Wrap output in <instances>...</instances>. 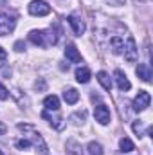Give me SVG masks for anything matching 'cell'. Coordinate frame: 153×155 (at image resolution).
Returning a JSON list of instances; mask_svg holds the SVG:
<instances>
[{
  "mask_svg": "<svg viewBox=\"0 0 153 155\" xmlns=\"http://www.w3.org/2000/svg\"><path fill=\"white\" fill-rule=\"evenodd\" d=\"M29 40L38 45V47H49V45H54L56 43V36L52 31H45V29H40V31H31L29 33Z\"/></svg>",
  "mask_w": 153,
  "mask_h": 155,
  "instance_id": "6da1fadb",
  "label": "cell"
},
{
  "mask_svg": "<svg viewBox=\"0 0 153 155\" xmlns=\"http://www.w3.org/2000/svg\"><path fill=\"white\" fill-rule=\"evenodd\" d=\"M18 130L29 132V139L34 143V146L40 150V155H49V152H47V144H45L43 137L40 135V132L34 128V126H31V124H18ZM38 150H36V152H38Z\"/></svg>",
  "mask_w": 153,
  "mask_h": 155,
  "instance_id": "7a4b0ae2",
  "label": "cell"
},
{
  "mask_svg": "<svg viewBox=\"0 0 153 155\" xmlns=\"http://www.w3.org/2000/svg\"><path fill=\"white\" fill-rule=\"evenodd\" d=\"M124 51V60L128 61V63H133V61H137V58H139V49H137V45H135V40L132 38V36H128L126 40V45L122 47Z\"/></svg>",
  "mask_w": 153,
  "mask_h": 155,
  "instance_id": "3957f363",
  "label": "cell"
},
{
  "mask_svg": "<svg viewBox=\"0 0 153 155\" xmlns=\"http://www.w3.org/2000/svg\"><path fill=\"white\" fill-rule=\"evenodd\" d=\"M29 13L33 16H47L50 13V5L45 0H33L29 4Z\"/></svg>",
  "mask_w": 153,
  "mask_h": 155,
  "instance_id": "277c9868",
  "label": "cell"
},
{
  "mask_svg": "<svg viewBox=\"0 0 153 155\" xmlns=\"http://www.w3.org/2000/svg\"><path fill=\"white\" fill-rule=\"evenodd\" d=\"M150 103H151V96L146 90H139L137 97L133 99V110L135 112H142V110H146L150 107Z\"/></svg>",
  "mask_w": 153,
  "mask_h": 155,
  "instance_id": "5b68a950",
  "label": "cell"
},
{
  "mask_svg": "<svg viewBox=\"0 0 153 155\" xmlns=\"http://www.w3.org/2000/svg\"><path fill=\"white\" fill-rule=\"evenodd\" d=\"M94 117H96L97 123L108 124V123H110V110H108V107H106V105H97V107L94 108Z\"/></svg>",
  "mask_w": 153,
  "mask_h": 155,
  "instance_id": "8992f818",
  "label": "cell"
},
{
  "mask_svg": "<svg viewBox=\"0 0 153 155\" xmlns=\"http://www.w3.org/2000/svg\"><path fill=\"white\" fill-rule=\"evenodd\" d=\"M114 79H115V83H117V88L121 90V92H128L130 88H132V83L128 81V78H126V74L122 72V71H115L114 72Z\"/></svg>",
  "mask_w": 153,
  "mask_h": 155,
  "instance_id": "52a82bcc",
  "label": "cell"
},
{
  "mask_svg": "<svg viewBox=\"0 0 153 155\" xmlns=\"http://www.w3.org/2000/svg\"><path fill=\"white\" fill-rule=\"evenodd\" d=\"M13 29H15V20L0 13V35H9Z\"/></svg>",
  "mask_w": 153,
  "mask_h": 155,
  "instance_id": "ba28073f",
  "label": "cell"
},
{
  "mask_svg": "<svg viewBox=\"0 0 153 155\" xmlns=\"http://www.w3.org/2000/svg\"><path fill=\"white\" fill-rule=\"evenodd\" d=\"M67 20H69V24H70V27H72L74 35L81 36V35L85 33V22H83L81 18H77L76 15H70V16H69Z\"/></svg>",
  "mask_w": 153,
  "mask_h": 155,
  "instance_id": "9c48e42d",
  "label": "cell"
},
{
  "mask_svg": "<svg viewBox=\"0 0 153 155\" xmlns=\"http://www.w3.org/2000/svg\"><path fill=\"white\" fill-rule=\"evenodd\" d=\"M137 76L141 78L142 81H146V83H150L151 81V67L148 65V63H139V67H137Z\"/></svg>",
  "mask_w": 153,
  "mask_h": 155,
  "instance_id": "30bf717a",
  "label": "cell"
},
{
  "mask_svg": "<svg viewBox=\"0 0 153 155\" xmlns=\"http://www.w3.org/2000/svg\"><path fill=\"white\" fill-rule=\"evenodd\" d=\"M65 58H67L70 63H79V61H81V54L77 52V49L72 43L65 47Z\"/></svg>",
  "mask_w": 153,
  "mask_h": 155,
  "instance_id": "8fae6325",
  "label": "cell"
},
{
  "mask_svg": "<svg viewBox=\"0 0 153 155\" xmlns=\"http://www.w3.org/2000/svg\"><path fill=\"white\" fill-rule=\"evenodd\" d=\"M43 107L47 108V110H60V99H58V96H47L45 99H43Z\"/></svg>",
  "mask_w": 153,
  "mask_h": 155,
  "instance_id": "7c38bea8",
  "label": "cell"
},
{
  "mask_svg": "<svg viewBox=\"0 0 153 155\" xmlns=\"http://www.w3.org/2000/svg\"><path fill=\"white\" fill-rule=\"evenodd\" d=\"M97 81L101 83V87H103L105 90H108V92L112 90V79H110V76H108L105 71H99V72H97Z\"/></svg>",
  "mask_w": 153,
  "mask_h": 155,
  "instance_id": "4fadbf2b",
  "label": "cell"
},
{
  "mask_svg": "<svg viewBox=\"0 0 153 155\" xmlns=\"http://www.w3.org/2000/svg\"><path fill=\"white\" fill-rule=\"evenodd\" d=\"M63 99H65L69 105H74V103H77V99H79V92H77L76 88H67V90L63 92Z\"/></svg>",
  "mask_w": 153,
  "mask_h": 155,
  "instance_id": "5bb4252c",
  "label": "cell"
},
{
  "mask_svg": "<svg viewBox=\"0 0 153 155\" xmlns=\"http://www.w3.org/2000/svg\"><path fill=\"white\" fill-rule=\"evenodd\" d=\"M90 78H92V74H90V71H88L86 67H79L76 71V79L79 83H88Z\"/></svg>",
  "mask_w": 153,
  "mask_h": 155,
  "instance_id": "9a60e30c",
  "label": "cell"
},
{
  "mask_svg": "<svg viewBox=\"0 0 153 155\" xmlns=\"http://www.w3.org/2000/svg\"><path fill=\"white\" fill-rule=\"evenodd\" d=\"M132 128H133V132H135L139 137H142V135H146V132H150V128H148L142 121H133Z\"/></svg>",
  "mask_w": 153,
  "mask_h": 155,
  "instance_id": "2e32d148",
  "label": "cell"
},
{
  "mask_svg": "<svg viewBox=\"0 0 153 155\" xmlns=\"http://www.w3.org/2000/svg\"><path fill=\"white\" fill-rule=\"evenodd\" d=\"M86 150H88V153L90 155H103V146L99 144V143H88V146H86Z\"/></svg>",
  "mask_w": 153,
  "mask_h": 155,
  "instance_id": "e0dca14e",
  "label": "cell"
},
{
  "mask_svg": "<svg viewBox=\"0 0 153 155\" xmlns=\"http://www.w3.org/2000/svg\"><path fill=\"white\" fill-rule=\"evenodd\" d=\"M119 148H121V152H126V153H128V152L133 150V143H132L128 137H122V139L119 141Z\"/></svg>",
  "mask_w": 153,
  "mask_h": 155,
  "instance_id": "ac0fdd59",
  "label": "cell"
},
{
  "mask_svg": "<svg viewBox=\"0 0 153 155\" xmlns=\"http://www.w3.org/2000/svg\"><path fill=\"white\" fill-rule=\"evenodd\" d=\"M110 45L114 47V52H115V54H119V52H122L124 41H122L121 38H117V36H115V38H112V40H110Z\"/></svg>",
  "mask_w": 153,
  "mask_h": 155,
  "instance_id": "d6986e66",
  "label": "cell"
},
{
  "mask_svg": "<svg viewBox=\"0 0 153 155\" xmlns=\"http://www.w3.org/2000/svg\"><path fill=\"white\" fill-rule=\"evenodd\" d=\"M16 146H18L20 150L29 148V146H31V141H29V139H22V141H18V143H16Z\"/></svg>",
  "mask_w": 153,
  "mask_h": 155,
  "instance_id": "ffe728a7",
  "label": "cell"
},
{
  "mask_svg": "<svg viewBox=\"0 0 153 155\" xmlns=\"http://www.w3.org/2000/svg\"><path fill=\"white\" fill-rule=\"evenodd\" d=\"M7 97H9V92H7V88L0 83V99H2V101H5Z\"/></svg>",
  "mask_w": 153,
  "mask_h": 155,
  "instance_id": "44dd1931",
  "label": "cell"
},
{
  "mask_svg": "<svg viewBox=\"0 0 153 155\" xmlns=\"http://www.w3.org/2000/svg\"><path fill=\"white\" fill-rule=\"evenodd\" d=\"M5 61H7V52H5V49H0V67H2Z\"/></svg>",
  "mask_w": 153,
  "mask_h": 155,
  "instance_id": "7402d4cb",
  "label": "cell"
},
{
  "mask_svg": "<svg viewBox=\"0 0 153 155\" xmlns=\"http://www.w3.org/2000/svg\"><path fill=\"white\" fill-rule=\"evenodd\" d=\"M15 47H16V51H24V43H22V41H16Z\"/></svg>",
  "mask_w": 153,
  "mask_h": 155,
  "instance_id": "603a6c76",
  "label": "cell"
},
{
  "mask_svg": "<svg viewBox=\"0 0 153 155\" xmlns=\"http://www.w3.org/2000/svg\"><path fill=\"white\" fill-rule=\"evenodd\" d=\"M4 132H5V126H4V124H2V123H0V135H2V134H4Z\"/></svg>",
  "mask_w": 153,
  "mask_h": 155,
  "instance_id": "cb8c5ba5",
  "label": "cell"
},
{
  "mask_svg": "<svg viewBox=\"0 0 153 155\" xmlns=\"http://www.w3.org/2000/svg\"><path fill=\"white\" fill-rule=\"evenodd\" d=\"M0 155H4V153H2V152H0Z\"/></svg>",
  "mask_w": 153,
  "mask_h": 155,
  "instance_id": "d4e9b609",
  "label": "cell"
}]
</instances>
